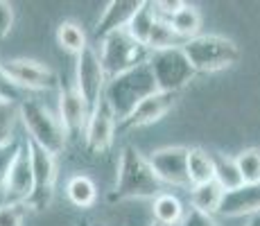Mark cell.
<instances>
[{
	"label": "cell",
	"instance_id": "cell-1",
	"mask_svg": "<svg viewBox=\"0 0 260 226\" xmlns=\"http://www.w3.org/2000/svg\"><path fill=\"white\" fill-rule=\"evenodd\" d=\"M161 195V181L154 174L149 158H145L136 147L124 145L118 158L116 183L109 195V202H124V199H156Z\"/></svg>",
	"mask_w": 260,
	"mask_h": 226
},
{
	"label": "cell",
	"instance_id": "cell-2",
	"mask_svg": "<svg viewBox=\"0 0 260 226\" xmlns=\"http://www.w3.org/2000/svg\"><path fill=\"white\" fill-rule=\"evenodd\" d=\"M156 90L158 86H156V79H154V73L149 68V63L145 61L141 66L109 79L102 100L109 104V109L113 111L118 122H122V120H127L134 113V109L143 100H147Z\"/></svg>",
	"mask_w": 260,
	"mask_h": 226
},
{
	"label": "cell",
	"instance_id": "cell-3",
	"mask_svg": "<svg viewBox=\"0 0 260 226\" xmlns=\"http://www.w3.org/2000/svg\"><path fill=\"white\" fill-rule=\"evenodd\" d=\"M181 50L194 73H217L231 68L240 59L238 43L219 34H199L190 41H183Z\"/></svg>",
	"mask_w": 260,
	"mask_h": 226
},
{
	"label": "cell",
	"instance_id": "cell-4",
	"mask_svg": "<svg viewBox=\"0 0 260 226\" xmlns=\"http://www.w3.org/2000/svg\"><path fill=\"white\" fill-rule=\"evenodd\" d=\"M21 120L25 124V132L29 134V143L46 149L52 156H57L66 149L68 134L63 129L61 120L48 107H43L41 102H37V100L21 102Z\"/></svg>",
	"mask_w": 260,
	"mask_h": 226
},
{
	"label": "cell",
	"instance_id": "cell-5",
	"mask_svg": "<svg viewBox=\"0 0 260 226\" xmlns=\"http://www.w3.org/2000/svg\"><path fill=\"white\" fill-rule=\"evenodd\" d=\"M100 61L104 66V73L107 77H116V75H122L127 70L141 66L149 59V50L141 45L127 29H120V32H113L109 37H104L100 41Z\"/></svg>",
	"mask_w": 260,
	"mask_h": 226
},
{
	"label": "cell",
	"instance_id": "cell-6",
	"mask_svg": "<svg viewBox=\"0 0 260 226\" xmlns=\"http://www.w3.org/2000/svg\"><path fill=\"white\" fill-rule=\"evenodd\" d=\"M149 68L154 73V79H156V86L161 93H172L177 95L181 88H186L192 77L197 73L190 66L188 57L183 54L181 45H174V48L168 50H158V52H152L147 59Z\"/></svg>",
	"mask_w": 260,
	"mask_h": 226
},
{
	"label": "cell",
	"instance_id": "cell-7",
	"mask_svg": "<svg viewBox=\"0 0 260 226\" xmlns=\"http://www.w3.org/2000/svg\"><path fill=\"white\" fill-rule=\"evenodd\" d=\"M107 73H104V66L100 61L98 50H93L88 45L82 54L77 57V63H75V88L79 90V95L84 98L88 111H93L104 98V88H107Z\"/></svg>",
	"mask_w": 260,
	"mask_h": 226
},
{
	"label": "cell",
	"instance_id": "cell-8",
	"mask_svg": "<svg viewBox=\"0 0 260 226\" xmlns=\"http://www.w3.org/2000/svg\"><path fill=\"white\" fill-rule=\"evenodd\" d=\"M0 75L5 82L27 90H50L57 86V75L37 59H7L0 61Z\"/></svg>",
	"mask_w": 260,
	"mask_h": 226
},
{
	"label": "cell",
	"instance_id": "cell-9",
	"mask_svg": "<svg viewBox=\"0 0 260 226\" xmlns=\"http://www.w3.org/2000/svg\"><path fill=\"white\" fill-rule=\"evenodd\" d=\"M32 152V170H34V188L27 199V208L32 210H46L54 199V188H57V156L48 154L46 149L29 143Z\"/></svg>",
	"mask_w": 260,
	"mask_h": 226
},
{
	"label": "cell",
	"instance_id": "cell-10",
	"mask_svg": "<svg viewBox=\"0 0 260 226\" xmlns=\"http://www.w3.org/2000/svg\"><path fill=\"white\" fill-rule=\"evenodd\" d=\"M149 165H152L154 174L158 177L161 183L177 185V188H186L190 185L188 179V147H161L152 152L149 156Z\"/></svg>",
	"mask_w": 260,
	"mask_h": 226
},
{
	"label": "cell",
	"instance_id": "cell-11",
	"mask_svg": "<svg viewBox=\"0 0 260 226\" xmlns=\"http://www.w3.org/2000/svg\"><path fill=\"white\" fill-rule=\"evenodd\" d=\"M34 188V170H32V152H29V140L23 143L21 152L14 160L9 177L5 181V204H21L25 206Z\"/></svg>",
	"mask_w": 260,
	"mask_h": 226
},
{
	"label": "cell",
	"instance_id": "cell-12",
	"mask_svg": "<svg viewBox=\"0 0 260 226\" xmlns=\"http://www.w3.org/2000/svg\"><path fill=\"white\" fill-rule=\"evenodd\" d=\"M116 115L104 100L91 111L86 132H84V143H86V149L93 156H102L111 149L113 136H116Z\"/></svg>",
	"mask_w": 260,
	"mask_h": 226
},
{
	"label": "cell",
	"instance_id": "cell-13",
	"mask_svg": "<svg viewBox=\"0 0 260 226\" xmlns=\"http://www.w3.org/2000/svg\"><path fill=\"white\" fill-rule=\"evenodd\" d=\"M88 118H91V111H88L84 98L79 95V90L75 88V84H63L59 88V120H61L68 138H82L86 132Z\"/></svg>",
	"mask_w": 260,
	"mask_h": 226
},
{
	"label": "cell",
	"instance_id": "cell-14",
	"mask_svg": "<svg viewBox=\"0 0 260 226\" xmlns=\"http://www.w3.org/2000/svg\"><path fill=\"white\" fill-rule=\"evenodd\" d=\"M141 0H111V3H107V7L102 9L98 23H95V39L102 41L109 34L127 29L132 18L141 9Z\"/></svg>",
	"mask_w": 260,
	"mask_h": 226
},
{
	"label": "cell",
	"instance_id": "cell-15",
	"mask_svg": "<svg viewBox=\"0 0 260 226\" xmlns=\"http://www.w3.org/2000/svg\"><path fill=\"white\" fill-rule=\"evenodd\" d=\"M174 100H177V95L156 90V93L149 95L147 100H143V102L134 109V113L129 115L127 120L120 122V127L122 129H138V127H147V124L158 122V120L174 107Z\"/></svg>",
	"mask_w": 260,
	"mask_h": 226
},
{
	"label": "cell",
	"instance_id": "cell-16",
	"mask_svg": "<svg viewBox=\"0 0 260 226\" xmlns=\"http://www.w3.org/2000/svg\"><path fill=\"white\" fill-rule=\"evenodd\" d=\"M260 213V183H244L238 190L224 192L219 215L224 217H253Z\"/></svg>",
	"mask_w": 260,
	"mask_h": 226
},
{
	"label": "cell",
	"instance_id": "cell-17",
	"mask_svg": "<svg viewBox=\"0 0 260 226\" xmlns=\"http://www.w3.org/2000/svg\"><path fill=\"white\" fill-rule=\"evenodd\" d=\"M158 21H161V18H158L154 3H143L141 9L136 12V16H134L132 23H129L127 32L141 45H145V48L149 50V43H152V37H154V32H156Z\"/></svg>",
	"mask_w": 260,
	"mask_h": 226
},
{
	"label": "cell",
	"instance_id": "cell-18",
	"mask_svg": "<svg viewBox=\"0 0 260 226\" xmlns=\"http://www.w3.org/2000/svg\"><path fill=\"white\" fill-rule=\"evenodd\" d=\"M188 179L190 185L215 181V156L202 147H188Z\"/></svg>",
	"mask_w": 260,
	"mask_h": 226
},
{
	"label": "cell",
	"instance_id": "cell-19",
	"mask_svg": "<svg viewBox=\"0 0 260 226\" xmlns=\"http://www.w3.org/2000/svg\"><path fill=\"white\" fill-rule=\"evenodd\" d=\"M170 27H172L174 37L181 39V43L190 41V39L199 37V32H202V14H199L197 7H192V5L186 3L172 18H170Z\"/></svg>",
	"mask_w": 260,
	"mask_h": 226
},
{
	"label": "cell",
	"instance_id": "cell-20",
	"mask_svg": "<svg viewBox=\"0 0 260 226\" xmlns=\"http://www.w3.org/2000/svg\"><path fill=\"white\" fill-rule=\"evenodd\" d=\"M154 213V222L163 224V226H179L181 219L186 217V210H183V204L177 195L172 192H161L156 199H154L152 206Z\"/></svg>",
	"mask_w": 260,
	"mask_h": 226
},
{
	"label": "cell",
	"instance_id": "cell-21",
	"mask_svg": "<svg viewBox=\"0 0 260 226\" xmlns=\"http://www.w3.org/2000/svg\"><path fill=\"white\" fill-rule=\"evenodd\" d=\"M222 199H224V190L219 188L215 181L204 183V185H192V190H190V204H192V210H199V213H204V215L219 213Z\"/></svg>",
	"mask_w": 260,
	"mask_h": 226
},
{
	"label": "cell",
	"instance_id": "cell-22",
	"mask_svg": "<svg viewBox=\"0 0 260 226\" xmlns=\"http://www.w3.org/2000/svg\"><path fill=\"white\" fill-rule=\"evenodd\" d=\"M66 195L73 206L77 208H91L98 199V188H95L93 179L86 174H75L66 183Z\"/></svg>",
	"mask_w": 260,
	"mask_h": 226
},
{
	"label": "cell",
	"instance_id": "cell-23",
	"mask_svg": "<svg viewBox=\"0 0 260 226\" xmlns=\"http://www.w3.org/2000/svg\"><path fill=\"white\" fill-rule=\"evenodd\" d=\"M57 43H59V48H61V50L75 54V57H79V54L88 48L86 34H84L82 25H77L75 21L59 23V27H57Z\"/></svg>",
	"mask_w": 260,
	"mask_h": 226
},
{
	"label": "cell",
	"instance_id": "cell-24",
	"mask_svg": "<svg viewBox=\"0 0 260 226\" xmlns=\"http://www.w3.org/2000/svg\"><path fill=\"white\" fill-rule=\"evenodd\" d=\"M215 183H217L224 192H231V190H238L240 185H244L236 158L224 156V154L215 156Z\"/></svg>",
	"mask_w": 260,
	"mask_h": 226
},
{
	"label": "cell",
	"instance_id": "cell-25",
	"mask_svg": "<svg viewBox=\"0 0 260 226\" xmlns=\"http://www.w3.org/2000/svg\"><path fill=\"white\" fill-rule=\"evenodd\" d=\"M21 118V104L14 102V98L0 93V145L14 140V127Z\"/></svg>",
	"mask_w": 260,
	"mask_h": 226
},
{
	"label": "cell",
	"instance_id": "cell-26",
	"mask_svg": "<svg viewBox=\"0 0 260 226\" xmlns=\"http://www.w3.org/2000/svg\"><path fill=\"white\" fill-rule=\"evenodd\" d=\"M238 170L242 174L244 183H260V149L258 147H249L236 156Z\"/></svg>",
	"mask_w": 260,
	"mask_h": 226
},
{
	"label": "cell",
	"instance_id": "cell-27",
	"mask_svg": "<svg viewBox=\"0 0 260 226\" xmlns=\"http://www.w3.org/2000/svg\"><path fill=\"white\" fill-rule=\"evenodd\" d=\"M21 147H23V143L16 138L5 143V145H0V190L5 188V181L9 177V170H12V165H14V160H16L18 152H21Z\"/></svg>",
	"mask_w": 260,
	"mask_h": 226
},
{
	"label": "cell",
	"instance_id": "cell-28",
	"mask_svg": "<svg viewBox=\"0 0 260 226\" xmlns=\"http://www.w3.org/2000/svg\"><path fill=\"white\" fill-rule=\"evenodd\" d=\"M25 206L21 204H3L0 206V226H23Z\"/></svg>",
	"mask_w": 260,
	"mask_h": 226
},
{
	"label": "cell",
	"instance_id": "cell-29",
	"mask_svg": "<svg viewBox=\"0 0 260 226\" xmlns=\"http://www.w3.org/2000/svg\"><path fill=\"white\" fill-rule=\"evenodd\" d=\"M179 226H219V222L213 217V215H204V213H199V210L190 208Z\"/></svg>",
	"mask_w": 260,
	"mask_h": 226
},
{
	"label": "cell",
	"instance_id": "cell-30",
	"mask_svg": "<svg viewBox=\"0 0 260 226\" xmlns=\"http://www.w3.org/2000/svg\"><path fill=\"white\" fill-rule=\"evenodd\" d=\"M14 27V7L0 0V39H5Z\"/></svg>",
	"mask_w": 260,
	"mask_h": 226
},
{
	"label": "cell",
	"instance_id": "cell-31",
	"mask_svg": "<svg viewBox=\"0 0 260 226\" xmlns=\"http://www.w3.org/2000/svg\"><path fill=\"white\" fill-rule=\"evenodd\" d=\"M247 226H260V213L253 215V217H249L247 219Z\"/></svg>",
	"mask_w": 260,
	"mask_h": 226
},
{
	"label": "cell",
	"instance_id": "cell-32",
	"mask_svg": "<svg viewBox=\"0 0 260 226\" xmlns=\"http://www.w3.org/2000/svg\"><path fill=\"white\" fill-rule=\"evenodd\" d=\"M152 226H163V224H156V222H154V224H152Z\"/></svg>",
	"mask_w": 260,
	"mask_h": 226
},
{
	"label": "cell",
	"instance_id": "cell-33",
	"mask_svg": "<svg viewBox=\"0 0 260 226\" xmlns=\"http://www.w3.org/2000/svg\"><path fill=\"white\" fill-rule=\"evenodd\" d=\"M0 77H3V75H0Z\"/></svg>",
	"mask_w": 260,
	"mask_h": 226
}]
</instances>
